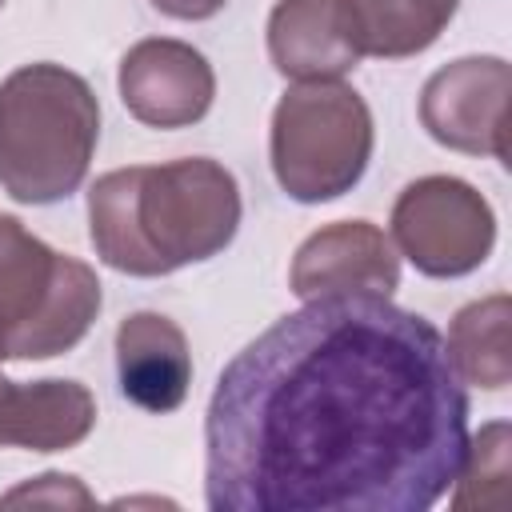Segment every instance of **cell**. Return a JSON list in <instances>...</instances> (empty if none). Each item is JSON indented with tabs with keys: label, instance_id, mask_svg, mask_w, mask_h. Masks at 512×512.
<instances>
[{
	"label": "cell",
	"instance_id": "1",
	"mask_svg": "<svg viewBox=\"0 0 512 512\" xmlns=\"http://www.w3.org/2000/svg\"><path fill=\"white\" fill-rule=\"evenodd\" d=\"M468 452L444 336L388 296H320L220 372L204 416L212 512H424Z\"/></svg>",
	"mask_w": 512,
	"mask_h": 512
},
{
	"label": "cell",
	"instance_id": "2",
	"mask_svg": "<svg viewBox=\"0 0 512 512\" xmlns=\"http://www.w3.org/2000/svg\"><path fill=\"white\" fill-rule=\"evenodd\" d=\"M236 228V176L208 156L116 168L88 188L92 248L128 276H168L212 260L232 244Z\"/></svg>",
	"mask_w": 512,
	"mask_h": 512
},
{
	"label": "cell",
	"instance_id": "3",
	"mask_svg": "<svg viewBox=\"0 0 512 512\" xmlns=\"http://www.w3.org/2000/svg\"><path fill=\"white\" fill-rule=\"evenodd\" d=\"M100 140V104L64 64H24L0 84V188L20 204L72 196Z\"/></svg>",
	"mask_w": 512,
	"mask_h": 512
},
{
	"label": "cell",
	"instance_id": "4",
	"mask_svg": "<svg viewBox=\"0 0 512 512\" xmlns=\"http://www.w3.org/2000/svg\"><path fill=\"white\" fill-rule=\"evenodd\" d=\"M100 312L96 272L0 216V360H48L76 348Z\"/></svg>",
	"mask_w": 512,
	"mask_h": 512
},
{
	"label": "cell",
	"instance_id": "5",
	"mask_svg": "<svg viewBox=\"0 0 512 512\" xmlns=\"http://www.w3.org/2000/svg\"><path fill=\"white\" fill-rule=\"evenodd\" d=\"M372 112L340 80L292 84L268 132L276 184L300 204H324L352 192L372 160Z\"/></svg>",
	"mask_w": 512,
	"mask_h": 512
},
{
	"label": "cell",
	"instance_id": "6",
	"mask_svg": "<svg viewBox=\"0 0 512 512\" xmlns=\"http://www.w3.org/2000/svg\"><path fill=\"white\" fill-rule=\"evenodd\" d=\"M392 240L424 276L476 272L496 244L492 204L460 176H420L392 204Z\"/></svg>",
	"mask_w": 512,
	"mask_h": 512
},
{
	"label": "cell",
	"instance_id": "7",
	"mask_svg": "<svg viewBox=\"0 0 512 512\" xmlns=\"http://www.w3.org/2000/svg\"><path fill=\"white\" fill-rule=\"evenodd\" d=\"M508 92L512 68L500 56H464L428 76L420 92V124L452 152L492 156L508 164Z\"/></svg>",
	"mask_w": 512,
	"mask_h": 512
},
{
	"label": "cell",
	"instance_id": "8",
	"mask_svg": "<svg viewBox=\"0 0 512 512\" xmlns=\"http://www.w3.org/2000/svg\"><path fill=\"white\" fill-rule=\"evenodd\" d=\"M120 100L148 128H188L208 116L216 100L212 64L184 40L152 36L120 60Z\"/></svg>",
	"mask_w": 512,
	"mask_h": 512
},
{
	"label": "cell",
	"instance_id": "9",
	"mask_svg": "<svg viewBox=\"0 0 512 512\" xmlns=\"http://www.w3.org/2000/svg\"><path fill=\"white\" fill-rule=\"evenodd\" d=\"M288 288L300 300L320 296H392L400 288V256L368 220H340L312 232L288 268Z\"/></svg>",
	"mask_w": 512,
	"mask_h": 512
},
{
	"label": "cell",
	"instance_id": "10",
	"mask_svg": "<svg viewBox=\"0 0 512 512\" xmlns=\"http://www.w3.org/2000/svg\"><path fill=\"white\" fill-rule=\"evenodd\" d=\"M116 380L128 404L144 412H176L188 400L192 352L180 332L160 312H132L116 328Z\"/></svg>",
	"mask_w": 512,
	"mask_h": 512
},
{
	"label": "cell",
	"instance_id": "11",
	"mask_svg": "<svg viewBox=\"0 0 512 512\" xmlns=\"http://www.w3.org/2000/svg\"><path fill=\"white\" fill-rule=\"evenodd\" d=\"M268 60L280 76L340 80L360 64L344 0H280L268 16Z\"/></svg>",
	"mask_w": 512,
	"mask_h": 512
},
{
	"label": "cell",
	"instance_id": "12",
	"mask_svg": "<svg viewBox=\"0 0 512 512\" xmlns=\"http://www.w3.org/2000/svg\"><path fill=\"white\" fill-rule=\"evenodd\" d=\"M96 428V400L76 380H4L0 376V448L64 452Z\"/></svg>",
	"mask_w": 512,
	"mask_h": 512
},
{
	"label": "cell",
	"instance_id": "13",
	"mask_svg": "<svg viewBox=\"0 0 512 512\" xmlns=\"http://www.w3.org/2000/svg\"><path fill=\"white\" fill-rule=\"evenodd\" d=\"M460 0H344L360 56L404 60L436 44Z\"/></svg>",
	"mask_w": 512,
	"mask_h": 512
},
{
	"label": "cell",
	"instance_id": "14",
	"mask_svg": "<svg viewBox=\"0 0 512 512\" xmlns=\"http://www.w3.org/2000/svg\"><path fill=\"white\" fill-rule=\"evenodd\" d=\"M512 300L508 292H492L484 300L464 304L448 324V360L464 384L500 392L512 380V344H508Z\"/></svg>",
	"mask_w": 512,
	"mask_h": 512
},
{
	"label": "cell",
	"instance_id": "15",
	"mask_svg": "<svg viewBox=\"0 0 512 512\" xmlns=\"http://www.w3.org/2000/svg\"><path fill=\"white\" fill-rule=\"evenodd\" d=\"M508 480H512V432L504 420L484 424L464 452V464L456 472V496L452 508H504L508 504Z\"/></svg>",
	"mask_w": 512,
	"mask_h": 512
},
{
	"label": "cell",
	"instance_id": "16",
	"mask_svg": "<svg viewBox=\"0 0 512 512\" xmlns=\"http://www.w3.org/2000/svg\"><path fill=\"white\" fill-rule=\"evenodd\" d=\"M16 504H56V508H88L92 504V492L76 480V476H64V472H44L20 488H12L8 496H0V508H16Z\"/></svg>",
	"mask_w": 512,
	"mask_h": 512
},
{
	"label": "cell",
	"instance_id": "17",
	"mask_svg": "<svg viewBox=\"0 0 512 512\" xmlns=\"http://www.w3.org/2000/svg\"><path fill=\"white\" fill-rule=\"evenodd\" d=\"M164 16H172V20H208V16H216L228 0H152Z\"/></svg>",
	"mask_w": 512,
	"mask_h": 512
},
{
	"label": "cell",
	"instance_id": "18",
	"mask_svg": "<svg viewBox=\"0 0 512 512\" xmlns=\"http://www.w3.org/2000/svg\"><path fill=\"white\" fill-rule=\"evenodd\" d=\"M0 4H4V0H0Z\"/></svg>",
	"mask_w": 512,
	"mask_h": 512
}]
</instances>
